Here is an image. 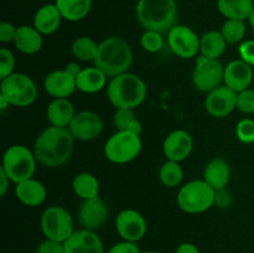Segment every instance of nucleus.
I'll return each instance as SVG.
<instances>
[{
    "mask_svg": "<svg viewBox=\"0 0 254 253\" xmlns=\"http://www.w3.org/2000/svg\"><path fill=\"white\" fill-rule=\"evenodd\" d=\"M74 193L82 200H88L99 196V181L89 173H81L72 181Z\"/></svg>",
    "mask_w": 254,
    "mask_h": 253,
    "instance_id": "obj_29",
    "label": "nucleus"
},
{
    "mask_svg": "<svg viewBox=\"0 0 254 253\" xmlns=\"http://www.w3.org/2000/svg\"><path fill=\"white\" fill-rule=\"evenodd\" d=\"M241 60L247 62L251 66H254V40H248L241 44L238 47Z\"/></svg>",
    "mask_w": 254,
    "mask_h": 253,
    "instance_id": "obj_39",
    "label": "nucleus"
},
{
    "mask_svg": "<svg viewBox=\"0 0 254 253\" xmlns=\"http://www.w3.org/2000/svg\"><path fill=\"white\" fill-rule=\"evenodd\" d=\"M146 94L145 82L130 72L113 77L107 87L109 102L117 109H134L145 101Z\"/></svg>",
    "mask_w": 254,
    "mask_h": 253,
    "instance_id": "obj_3",
    "label": "nucleus"
},
{
    "mask_svg": "<svg viewBox=\"0 0 254 253\" xmlns=\"http://www.w3.org/2000/svg\"><path fill=\"white\" fill-rule=\"evenodd\" d=\"M236 135L243 144L254 143V121L251 118L241 119L236 126Z\"/></svg>",
    "mask_w": 254,
    "mask_h": 253,
    "instance_id": "obj_35",
    "label": "nucleus"
},
{
    "mask_svg": "<svg viewBox=\"0 0 254 253\" xmlns=\"http://www.w3.org/2000/svg\"><path fill=\"white\" fill-rule=\"evenodd\" d=\"M116 230L123 241L136 243L145 236L148 226L140 212L135 210H123L116 218Z\"/></svg>",
    "mask_w": 254,
    "mask_h": 253,
    "instance_id": "obj_13",
    "label": "nucleus"
},
{
    "mask_svg": "<svg viewBox=\"0 0 254 253\" xmlns=\"http://www.w3.org/2000/svg\"><path fill=\"white\" fill-rule=\"evenodd\" d=\"M98 46L99 44H97L92 37L81 36L72 42L71 51L72 55L79 61H94L98 52Z\"/></svg>",
    "mask_w": 254,
    "mask_h": 253,
    "instance_id": "obj_31",
    "label": "nucleus"
},
{
    "mask_svg": "<svg viewBox=\"0 0 254 253\" xmlns=\"http://www.w3.org/2000/svg\"><path fill=\"white\" fill-rule=\"evenodd\" d=\"M140 45L146 52L150 54H155V52L160 51L164 46V40L160 32L151 31V30H146L140 39Z\"/></svg>",
    "mask_w": 254,
    "mask_h": 253,
    "instance_id": "obj_34",
    "label": "nucleus"
},
{
    "mask_svg": "<svg viewBox=\"0 0 254 253\" xmlns=\"http://www.w3.org/2000/svg\"><path fill=\"white\" fill-rule=\"evenodd\" d=\"M40 225L45 237L59 242H66L74 232L72 216L61 206L55 205L46 208L41 216Z\"/></svg>",
    "mask_w": 254,
    "mask_h": 253,
    "instance_id": "obj_9",
    "label": "nucleus"
},
{
    "mask_svg": "<svg viewBox=\"0 0 254 253\" xmlns=\"http://www.w3.org/2000/svg\"><path fill=\"white\" fill-rule=\"evenodd\" d=\"M216 190L205 180L185 184L178 193V205L184 212L196 215L210 210L215 205Z\"/></svg>",
    "mask_w": 254,
    "mask_h": 253,
    "instance_id": "obj_5",
    "label": "nucleus"
},
{
    "mask_svg": "<svg viewBox=\"0 0 254 253\" xmlns=\"http://www.w3.org/2000/svg\"><path fill=\"white\" fill-rule=\"evenodd\" d=\"M169 46L176 56L189 60L197 56L200 51V39L191 27L175 25L169 31Z\"/></svg>",
    "mask_w": 254,
    "mask_h": 253,
    "instance_id": "obj_11",
    "label": "nucleus"
},
{
    "mask_svg": "<svg viewBox=\"0 0 254 253\" xmlns=\"http://www.w3.org/2000/svg\"><path fill=\"white\" fill-rule=\"evenodd\" d=\"M140 135L129 131H117L104 145V155L114 164L130 163L140 154Z\"/></svg>",
    "mask_w": 254,
    "mask_h": 253,
    "instance_id": "obj_8",
    "label": "nucleus"
},
{
    "mask_svg": "<svg viewBox=\"0 0 254 253\" xmlns=\"http://www.w3.org/2000/svg\"><path fill=\"white\" fill-rule=\"evenodd\" d=\"M36 253H66L64 242H59V241L46 238L37 246Z\"/></svg>",
    "mask_w": 254,
    "mask_h": 253,
    "instance_id": "obj_38",
    "label": "nucleus"
},
{
    "mask_svg": "<svg viewBox=\"0 0 254 253\" xmlns=\"http://www.w3.org/2000/svg\"><path fill=\"white\" fill-rule=\"evenodd\" d=\"M47 119L54 126L68 128L69 123L73 119L74 107L72 102L67 98H55L47 106Z\"/></svg>",
    "mask_w": 254,
    "mask_h": 253,
    "instance_id": "obj_24",
    "label": "nucleus"
},
{
    "mask_svg": "<svg viewBox=\"0 0 254 253\" xmlns=\"http://www.w3.org/2000/svg\"><path fill=\"white\" fill-rule=\"evenodd\" d=\"M57 9L67 21H79L89 14L92 0H56Z\"/></svg>",
    "mask_w": 254,
    "mask_h": 253,
    "instance_id": "obj_27",
    "label": "nucleus"
},
{
    "mask_svg": "<svg viewBox=\"0 0 254 253\" xmlns=\"http://www.w3.org/2000/svg\"><path fill=\"white\" fill-rule=\"evenodd\" d=\"M74 136L68 128L49 126L35 140L34 153L37 161L47 168H59L68 161L73 150Z\"/></svg>",
    "mask_w": 254,
    "mask_h": 253,
    "instance_id": "obj_1",
    "label": "nucleus"
},
{
    "mask_svg": "<svg viewBox=\"0 0 254 253\" xmlns=\"http://www.w3.org/2000/svg\"><path fill=\"white\" fill-rule=\"evenodd\" d=\"M103 126V121L96 112L81 111L74 114L73 119L68 126V130L71 131L74 139L89 141L94 140L101 135Z\"/></svg>",
    "mask_w": 254,
    "mask_h": 253,
    "instance_id": "obj_12",
    "label": "nucleus"
},
{
    "mask_svg": "<svg viewBox=\"0 0 254 253\" xmlns=\"http://www.w3.org/2000/svg\"><path fill=\"white\" fill-rule=\"evenodd\" d=\"M76 83L77 89L83 93H96L106 87L107 76L96 66L86 67L76 77Z\"/></svg>",
    "mask_w": 254,
    "mask_h": 253,
    "instance_id": "obj_25",
    "label": "nucleus"
},
{
    "mask_svg": "<svg viewBox=\"0 0 254 253\" xmlns=\"http://www.w3.org/2000/svg\"><path fill=\"white\" fill-rule=\"evenodd\" d=\"M64 71L68 72L71 76H73L74 78H76V77L79 74V72L82 71V68L77 62H69V63H67L66 67H64Z\"/></svg>",
    "mask_w": 254,
    "mask_h": 253,
    "instance_id": "obj_45",
    "label": "nucleus"
},
{
    "mask_svg": "<svg viewBox=\"0 0 254 253\" xmlns=\"http://www.w3.org/2000/svg\"><path fill=\"white\" fill-rule=\"evenodd\" d=\"M178 6L175 0H139L136 17L145 30L160 34L175 26Z\"/></svg>",
    "mask_w": 254,
    "mask_h": 253,
    "instance_id": "obj_4",
    "label": "nucleus"
},
{
    "mask_svg": "<svg viewBox=\"0 0 254 253\" xmlns=\"http://www.w3.org/2000/svg\"><path fill=\"white\" fill-rule=\"evenodd\" d=\"M227 41L222 36L221 31L211 30L205 32L200 39V52L207 59L218 60L225 52Z\"/></svg>",
    "mask_w": 254,
    "mask_h": 253,
    "instance_id": "obj_28",
    "label": "nucleus"
},
{
    "mask_svg": "<svg viewBox=\"0 0 254 253\" xmlns=\"http://www.w3.org/2000/svg\"><path fill=\"white\" fill-rule=\"evenodd\" d=\"M114 126L118 131H129L138 135L143 131V126L133 109H117L114 114Z\"/></svg>",
    "mask_w": 254,
    "mask_h": 253,
    "instance_id": "obj_30",
    "label": "nucleus"
},
{
    "mask_svg": "<svg viewBox=\"0 0 254 253\" xmlns=\"http://www.w3.org/2000/svg\"><path fill=\"white\" fill-rule=\"evenodd\" d=\"M252 81V66L243 60H233L225 67V84L237 93L250 88Z\"/></svg>",
    "mask_w": 254,
    "mask_h": 253,
    "instance_id": "obj_18",
    "label": "nucleus"
},
{
    "mask_svg": "<svg viewBox=\"0 0 254 253\" xmlns=\"http://www.w3.org/2000/svg\"><path fill=\"white\" fill-rule=\"evenodd\" d=\"M192 82L196 89L210 93L225 82V67L218 60L207 59L203 55L196 59V67L192 73Z\"/></svg>",
    "mask_w": 254,
    "mask_h": 253,
    "instance_id": "obj_10",
    "label": "nucleus"
},
{
    "mask_svg": "<svg viewBox=\"0 0 254 253\" xmlns=\"http://www.w3.org/2000/svg\"><path fill=\"white\" fill-rule=\"evenodd\" d=\"M45 89L54 98H68L77 89L76 78L64 69L50 72L44 82Z\"/></svg>",
    "mask_w": 254,
    "mask_h": 253,
    "instance_id": "obj_19",
    "label": "nucleus"
},
{
    "mask_svg": "<svg viewBox=\"0 0 254 253\" xmlns=\"http://www.w3.org/2000/svg\"><path fill=\"white\" fill-rule=\"evenodd\" d=\"M107 217L108 207L99 196L83 200L78 210V222L84 230H97L106 222Z\"/></svg>",
    "mask_w": 254,
    "mask_h": 253,
    "instance_id": "obj_15",
    "label": "nucleus"
},
{
    "mask_svg": "<svg viewBox=\"0 0 254 253\" xmlns=\"http://www.w3.org/2000/svg\"><path fill=\"white\" fill-rule=\"evenodd\" d=\"M141 253H160V252H156V251H145V252H141Z\"/></svg>",
    "mask_w": 254,
    "mask_h": 253,
    "instance_id": "obj_48",
    "label": "nucleus"
},
{
    "mask_svg": "<svg viewBox=\"0 0 254 253\" xmlns=\"http://www.w3.org/2000/svg\"><path fill=\"white\" fill-rule=\"evenodd\" d=\"M12 42L15 47L22 54L34 55L42 49L44 39H42V34H40L34 26L22 25V26L16 27V34Z\"/></svg>",
    "mask_w": 254,
    "mask_h": 253,
    "instance_id": "obj_22",
    "label": "nucleus"
},
{
    "mask_svg": "<svg viewBox=\"0 0 254 253\" xmlns=\"http://www.w3.org/2000/svg\"><path fill=\"white\" fill-rule=\"evenodd\" d=\"M231 179V168L222 158H213L206 164L203 170V180L216 191L226 189Z\"/></svg>",
    "mask_w": 254,
    "mask_h": 253,
    "instance_id": "obj_21",
    "label": "nucleus"
},
{
    "mask_svg": "<svg viewBox=\"0 0 254 253\" xmlns=\"http://www.w3.org/2000/svg\"><path fill=\"white\" fill-rule=\"evenodd\" d=\"M62 15L56 4H47L40 7L34 17V27L42 35H51L60 27Z\"/></svg>",
    "mask_w": 254,
    "mask_h": 253,
    "instance_id": "obj_23",
    "label": "nucleus"
},
{
    "mask_svg": "<svg viewBox=\"0 0 254 253\" xmlns=\"http://www.w3.org/2000/svg\"><path fill=\"white\" fill-rule=\"evenodd\" d=\"M94 66L107 77H116L128 72L133 63V51L127 40L119 36H109L99 44L94 59Z\"/></svg>",
    "mask_w": 254,
    "mask_h": 253,
    "instance_id": "obj_2",
    "label": "nucleus"
},
{
    "mask_svg": "<svg viewBox=\"0 0 254 253\" xmlns=\"http://www.w3.org/2000/svg\"><path fill=\"white\" fill-rule=\"evenodd\" d=\"M15 195H16L17 200L24 205L30 206V207H36V206L42 205L45 202L47 191L44 184L31 178L16 184Z\"/></svg>",
    "mask_w": 254,
    "mask_h": 253,
    "instance_id": "obj_20",
    "label": "nucleus"
},
{
    "mask_svg": "<svg viewBox=\"0 0 254 253\" xmlns=\"http://www.w3.org/2000/svg\"><path fill=\"white\" fill-rule=\"evenodd\" d=\"M159 179L166 188H176L180 185L184 179V171L181 169L180 163L173 160H168L166 163H164L159 170Z\"/></svg>",
    "mask_w": 254,
    "mask_h": 253,
    "instance_id": "obj_32",
    "label": "nucleus"
},
{
    "mask_svg": "<svg viewBox=\"0 0 254 253\" xmlns=\"http://www.w3.org/2000/svg\"><path fill=\"white\" fill-rule=\"evenodd\" d=\"M215 203L218 205L220 207L226 208L231 205V197L230 193L226 191V189H222V190H217L216 191V198H215Z\"/></svg>",
    "mask_w": 254,
    "mask_h": 253,
    "instance_id": "obj_42",
    "label": "nucleus"
},
{
    "mask_svg": "<svg viewBox=\"0 0 254 253\" xmlns=\"http://www.w3.org/2000/svg\"><path fill=\"white\" fill-rule=\"evenodd\" d=\"M108 253H141L140 248L135 242H129V241H122L116 243Z\"/></svg>",
    "mask_w": 254,
    "mask_h": 253,
    "instance_id": "obj_40",
    "label": "nucleus"
},
{
    "mask_svg": "<svg viewBox=\"0 0 254 253\" xmlns=\"http://www.w3.org/2000/svg\"><path fill=\"white\" fill-rule=\"evenodd\" d=\"M36 156L25 145H12L4 153L1 168L10 181L19 184L31 179L36 170Z\"/></svg>",
    "mask_w": 254,
    "mask_h": 253,
    "instance_id": "obj_6",
    "label": "nucleus"
},
{
    "mask_svg": "<svg viewBox=\"0 0 254 253\" xmlns=\"http://www.w3.org/2000/svg\"><path fill=\"white\" fill-rule=\"evenodd\" d=\"M217 9L227 19L247 20L254 9L253 0H217Z\"/></svg>",
    "mask_w": 254,
    "mask_h": 253,
    "instance_id": "obj_26",
    "label": "nucleus"
},
{
    "mask_svg": "<svg viewBox=\"0 0 254 253\" xmlns=\"http://www.w3.org/2000/svg\"><path fill=\"white\" fill-rule=\"evenodd\" d=\"M175 253H200V250H198L193 243L185 242L181 243V245L176 248Z\"/></svg>",
    "mask_w": 254,
    "mask_h": 253,
    "instance_id": "obj_44",
    "label": "nucleus"
},
{
    "mask_svg": "<svg viewBox=\"0 0 254 253\" xmlns=\"http://www.w3.org/2000/svg\"><path fill=\"white\" fill-rule=\"evenodd\" d=\"M237 108L245 114L254 113V89L247 88L237 93Z\"/></svg>",
    "mask_w": 254,
    "mask_h": 253,
    "instance_id": "obj_37",
    "label": "nucleus"
},
{
    "mask_svg": "<svg viewBox=\"0 0 254 253\" xmlns=\"http://www.w3.org/2000/svg\"><path fill=\"white\" fill-rule=\"evenodd\" d=\"M205 108L215 118H225L237 108V92L227 86H220L207 93Z\"/></svg>",
    "mask_w": 254,
    "mask_h": 253,
    "instance_id": "obj_14",
    "label": "nucleus"
},
{
    "mask_svg": "<svg viewBox=\"0 0 254 253\" xmlns=\"http://www.w3.org/2000/svg\"><path fill=\"white\" fill-rule=\"evenodd\" d=\"M9 183L10 179L6 175V173L4 171V169L0 168V195L5 196L7 189H9Z\"/></svg>",
    "mask_w": 254,
    "mask_h": 253,
    "instance_id": "obj_43",
    "label": "nucleus"
},
{
    "mask_svg": "<svg viewBox=\"0 0 254 253\" xmlns=\"http://www.w3.org/2000/svg\"><path fill=\"white\" fill-rule=\"evenodd\" d=\"M15 56L9 49H0V79H4L14 73Z\"/></svg>",
    "mask_w": 254,
    "mask_h": 253,
    "instance_id": "obj_36",
    "label": "nucleus"
},
{
    "mask_svg": "<svg viewBox=\"0 0 254 253\" xmlns=\"http://www.w3.org/2000/svg\"><path fill=\"white\" fill-rule=\"evenodd\" d=\"M7 106H10V103L7 102V99L5 98L2 94H0V109H1V111H4V109H6Z\"/></svg>",
    "mask_w": 254,
    "mask_h": 253,
    "instance_id": "obj_46",
    "label": "nucleus"
},
{
    "mask_svg": "<svg viewBox=\"0 0 254 253\" xmlns=\"http://www.w3.org/2000/svg\"><path fill=\"white\" fill-rule=\"evenodd\" d=\"M193 140L190 133L184 129H176L168 134L163 144V150L168 160L180 161L189 158L192 151Z\"/></svg>",
    "mask_w": 254,
    "mask_h": 253,
    "instance_id": "obj_16",
    "label": "nucleus"
},
{
    "mask_svg": "<svg viewBox=\"0 0 254 253\" xmlns=\"http://www.w3.org/2000/svg\"><path fill=\"white\" fill-rule=\"evenodd\" d=\"M248 21H250V25H251V27H252L253 34H254V9H253L252 14H251L250 17H248Z\"/></svg>",
    "mask_w": 254,
    "mask_h": 253,
    "instance_id": "obj_47",
    "label": "nucleus"
},
{
    "mask_svg": "<svg viewBox=\"0 0 254 253\" xmlns=\"http://www.w3.org/2000/svg\"><path fill=\"white\" fill-rule=\"evenodd\" d=\"M15 34H16V27H14V25H11L10 22H1L0 24V41H14Z\"/></svg>",
    "mask_w": 254,
    "mask_h": 253,
    "instance_id": "obj_41",
    "label": "nucleus"
},
{
    "mask_svg": "<svg viewBox=\"0 0 254 253\" xmlns=\"http://www.w3.org/2000/svg\"><path fill=\"white\" fill-rule=\"evenodd\" d=\"M221 34L225 37L227 44L235 45L242 41L246 35V24L242 20L227 19L222 25Z\"/></svg>",
    "mask_w": 254,
    "mask_h": 253,
    "instance_id": "obj_33",
    "label": "nucleus"
},
{
    "mask_svg": "<svg viewBox=\"0 0 254 253\" xmlns=\"http://www.w3.org/2000/svg\"><path fill=\"white\" fill-rule=\"evenodd\" d=\"M66 253H104V246L101 237L94 231H74L64 242Z\"/></svg>",
    "mask_w": 254,
    "mask_h": 253,
    "instance_id": "obj_17",
    "label": "nucleus"
},
{
    "mask_svg": "<svg viewBox=\"0 0 254 253\" xmlns=\"http://www.w3.org/2000/svg\"><path fill=\"white\" fill-rule=\"evenodd\" d=\"M0 94L7 99L10 106L25 108L36 101L37 87L30 76L14 72L9 77L1 79Z\"/></svg>",
    "mask_w": 254,
    "mask_h": 253,
    "instance_id": "obj_7",
    "label": "nucleus"
}]
</instances>
